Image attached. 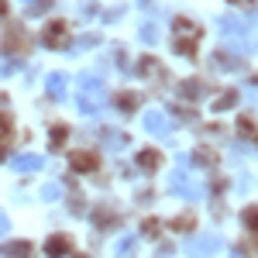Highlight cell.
<instances>
[{"label": "cell", "instance_id": "obj_1", "mask_svg": "<svg viewBox=\"0 0 258 258\" xmlns=\"http://www.w3.org/2000/svg\"><path fill=\"white\" fill-rule=\"evenodd\" d=\"M103 103H107V90L100 83V73H83L76 80V107L86 117H93V114H100Z\"/></svg>", "mask_w": 258, "mask_h": 258}, {"label": "cell", "instance_id": "obj_2", "mask_svg": "<svg viewBox=\"0 0 258 258\" xmlns=\"http://www.w3.org/2000/svg\"><path fill=\"white\" fill-rule=\"evenodd\" d=\"M217 28L224 31V38H227V48H234V52H248V28H244L238 18L224 14V18L217 21Z\"/></svg>", "mask_w": 258, "mask_h": 258}, {"label": "cell", "instance_id": "obj_3", "mask_svg": "<svg viewBox=\"0 0 258 258\" xmlns=\"http://www.w3.org/2000/svg\"><path fill=\"white\" fill-rule=\"evenodd\" d=\"M220 248H224V241L217 234H200V238L186 241V255L189 258H214Z\"/></svg>", "mask_w": 258, "mask_h": 258}, {"label": "cell", "instance_id": "obj_4", "mask_svg": "<svg viewBox=\"0 0 258 258\" xmlns=\"http://www.w3.org/2000/svg\"><path fill=\"white\" fill-rule=\"evenodd\" d=\"M169 189H172L176 197H182V200H200V197H203V186L189 182L186 169H176V172H172V179H169Z\"/></svg>", "mask_w": 258, "mask_h": 258}, {"label": "cell", "instance_id": "obj_5", "mask_svg": "<svg viewBox=\"0 0 258 258\" xmlns=\"http://www.w3.org/2000/svg\"><path fill=\"white\" fill-rule=\"evenodd\" d=\"M145 131L152 135V138H169V131H172V124H169V117L162 114V110H148L145 114Z\"/></svg>", "mask_w": 258, "mask_h": 258}, {"label": "cell", "instance_id": "obj_6", "mask_svg": "<svg viewBox=\"0 0 258 258\" xmlns=\"http://www.w3.org/2000/svg\"><path fill=\"white\" fill-rule=\"evenodd\" d=\"M66 86H69V76H66V73H52V76L45 80V93L52 100H62L66 97Z\"/></svg>", "mask_w": 258, "mask_h": 258}, {"label": "cell", "instance_id": "obj_7", "mask_svg": "<svg viewBox=\"0 0 258 258\" xmlns=\"http://www.w3.org/2000/svg\"><path fill=\"white\" fill-rule=\"evenodd\" d=\"M41 165H45L41 155H14V159H11V169H14V172H38Z\"/></svg>", "mask_w": 258, "mask_h": 258}, {"label": "cell", "instance_id": "obj_8", "mask_svg": "<svg viewBox=\"0 0 258 258\" xmlns=\"http://www.w3.org/2000/svg\"><path fill=\"white\" fill-rule=\"evenodd\" d=\"M62 31H66V21H55V24H52V28H48V31L41 35V41H45V45L52 48V45H59V35H62Z\"/></svg>", "mask_w": 258, "mask_h": 258}, {"label": "cell", "instance_id": "obj_9", "mask_svg": "<svg viewBox=\"0 0 258 258\" xmlns=\"http://www.w3.org/2000/svg\"><path fill=\"white\" fill-rule=\"evenodd\" d=\"M138 35H141V41H145V45H155V41H159V28H155L152 21H145Z\"/></svg>", "mask_w": 258, "mask_h": 258}, {"label": "cell", "instance_id": "obj_10", "mask_svg": "<svg viewBox=\"0 0 258 258\" xmlns=\"http://www.w3.org/2000/svg\"><path fill=\"white\" fill-rule=\"evenodd\" d=\"M66 248H69V241H66V238H52V241H48V244H45V251H48V255H52V258L66 255Z\"/></svg>", "mask_w": 258, "mask_h": 258}, {"label": "cell", "instance_id": "obj_11", "mask_svg": "<svg viewBox=\"0 0 258 258\" xmlns=\"http://www.w3.org/2000/svg\"><path fill=\"white\" fill-rule=\"evenodd\" d=\"M138 165H141V169H155V165H159V155H155V152H141Z\"/></svg>", "mask_w": 258, "mask_h": 258}, {"label": "cell", "instance_id": "obj_12", "mask_svg": "<svg viewBox=\"0 0 258 258\" xmlns=\"http://www.w3.org/2000/svg\"><path fill=\"white\" fill-rule=\"evenodd\" d=\"M117 255L120 258H131V255H135V238H124V241H120V244H117Z\"/></svg>", "mask_w": 258, "mask_h": 258}, {"label": "cell", "instance_id": "obj_13", "mask_svg": "<svg viewBox=\"0 0 258 258\" xmlns=\"http://www.w3.org/2000/svg\"><path fill=\"white\" fill-rule=\"evenodd\" d=\"M214 62H217V69H241V62L227 59V55H214Z\"/></svg>", "mask_w": 258, "mask_h": 258}, {"label": "cell", "instance_id": "obj_14", "mask_svg": "<svg viewBox=\"0 0 258 258\" xmlns=\"http://www.w3.org/2000/svg\"><path fill=\"white\" fill-rule=\"evenodd\" d=\"M90 45H97V35H83V38L73 45V55H76V52H83V48H90Z\"/></svg>", "mask_w": 258, "mask_h": 258}, {"label": "cell", "instance_id": "obj_15", "mask_svg": "<svg viewBox=\"0 0 258 258\" xmlns=\"http://www.w3.org/2000/svg\"><path fill=\"white\" fill-rule=\"evenodd\" d=\"M117 103H120V110H135V107H138V97H135V93H124Z\"/></svg>", "mask_w": 258, "mask_h": 258}, {"label": "cell", "instance_id": "obj_16", "mask_svg": "<svg viewBox=\"0 0 258 258\" xmlns=\"http://www.w3.org/2000/svg\"><path fill=\"white\" fill-rule=\"evenodd\" d=\"M59 186H55V182H48V186H45V189H41V200H48V203H52V200H59Z\"/></svg>", "mask_w": 258, "mask_h": 258}, {"label": "cell", "instance_id": "obj_17", "mask_svg": "<svg viewBox=\"0 0 258 258\" xmlns=\"http://www.w3.org/2000/svg\"><path fill=\"white\" fill-rule=\"evenodd\" d=\"M182 93H186V97H189V100H197V97H200V83H197V80L182 83Z\"/></svg>", "mask_w": 258, "mask_h": 258}, {"label": "cell", "instance_id": "obj_18", "mask_svg": "<svg viewBox=\"0 0 258 258\" xmlns=\"http://www.w3.org/2000/svg\"><path fill=\"white\" fill-rule=\"evenodd\" d=\"M234 100H238V93H227V97H220L217 103H214V110H227V107H234Z\"/></svg>", "mask_w": 258, "mask_h": 258}, {"label": "cell", "instance_id": "obj_19", "mask_svg": "<svg viewBox=\"0 0 258 258\" xmlns=\"http://www.w3.org/2000/svg\"><path fill=\"white\" fill-rule=\"evenodd\" d=\"M14 69H21V62H14V59H4V62H0V76H11Z\"/></svg>", "mask_w": 258, "mask_h": 258}, {"label": "cell", "instance_id": "obj_20", "mask_svg": "<svg viewBox=\"0 0 258 258\" xmlns=\"http://www.w3.org/2000/svg\"><path fill=\"white\" fill-rule=\"evenodd\" d=\"M93 155H76V159H73V165H80V169H93Z\"/></svg>", "mask_w": 258, "mask_h": 258}, {"label": "cell", "instance_id": "obj_21", "mask_svg": "<svg viewBox=\"0 0 258 258\" xmlns=\"http://www.w3.org/2000/svg\"><path fill=\"white\" fill-rule=\"evenodd\" d=\"M145 234L155 238V234H159V220H145Z\"/></svg>", "mask_w": 258, "mask_h": 258}, {"label": "cell", "instance_id": "obj_22", "mask_svg": "<svg viewBox=\"0 0 258 258\" xmlns=\"http://www.w3.org/2000/svg\"><path fill=\"white\" fill-rule=\"evenodd\" d=\"M7 231H11V220H7V214H4V210H0V238H4V234H7Z\"/></svg>", "mask_w": 258, "mask_h": 258}, {"label": "cell", "instance_id": "obj_23", "mask_svg": "<svg viewBox=\"0 0 258 258\" xmlns=\"http://www.w3.org/2000/svg\"><path fill=\"white\" fill-rule=\"evenodd\" d=\"M248 100H251V103H258V90H248Z\"/></svg>", "mask_w": 258, "mask_h": 258}, {"label": "cell", "instance_id": "obj_24", "mask_svg": "<svg viewBox=\"0 0 258 258\" xmlns=\"http://www.w3.org/2000/svg\"><path fill=\"white\" fill-rule=\"evenodd\" d=\"M0 14H4V0H0Z\"/></svg>", "mask_w": 258, "mask_h": 258}, {"label": "cell", "instance_id": "obj_25", "mask_svg": "<svg viewBox=\"0 0 258 258\" xmlns=\"http://www.w3.org/2000/svg\"><path fill=\"white\" fill-rule=\"evenodd\" d=\"M231 4H244V0H231Z\"/></svg>", "mask_w": 258, "mask_h": 258}, {"label": "cell", "instance_id": "obj_26", "mask_svg": "<svg viewBox=\"0 0 258 258\" xmlns=\"http://www.w3.org/2000/svg\"><path fill=\"white\" fill-rule=\"evenodd\" d=\"M234 258H244V255H238V251H234Z\"/></svg>", "mask_w": 258, "mask_h": 258}]
</instances>
